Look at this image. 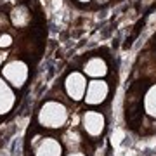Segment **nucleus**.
I'll return each instance as SVG.
<instances>
[{"label": "nucleus", "mask_w": 156, "mask_h": 156, "mask_svg": "<svg viewBox=\"0 0 156 156\" xmlns=\"http://www.w3.org/2000/svg\"><path fill=\"white\" fill-rule=\"evenodd\" d=\"M16 104V95L4 76H0V115H5Z\"/></svg>", "instance_id": "7"}, {"label": "nucleus", "mask_w": 156, "mask_h": 156, "mask_svg": "<svg viewBox=\"0 0 156 156\" xmlns=\"http://www.w3.org/2000/svg\"><path fill=\"white\" fill-rule=\"evenodd\" d=\"M5 57H7V54H5V52H0V64H2V62L5 61Z\"/></svg>", "instance_id": "13"}, {"label": "nucleus", "mask_w": 156, "mask_h": 156, "mask_svg": "<svg viewBox=\"0 0 156 156\" xmlns=\"http://www.w3.org/2000/svg\"><path fill=\"white\" fill-rule=\"evenodd\" d=\"M108 83L106 82H101V80H94L90 82L89 87H87V92H85V102L90 104V106H95V104H101L104 102L108 97Z\"/></svg>", "instance_id": "5"}, {"label": "nucleus", "mask_w": 156, "mask_h": 156, "mask_svg": "<svg viewBox=\"0 0 156 156\" xmlns=\"http://www.w3.org/2000/svg\"><path fill=\"white\" fill-rule=\"evenodd\" d=\"M30 19V16L26 14V12H23L21 9L19 11H14V14H12V21H14V24H17V26H23V24H26Z\"/></svg>", "instance_id": "10"}, {"label": "nucleus", "mask_w": 156, "mask_h": 156, "mask_svg": "<svg viewBox=\"0 0 156 156\" xmlns=\"http://www.w3.org/2000/svg\"><path fill=\"white\" fill-rule=\"evenodd\" d=\"M68 156H85V153H82V151H71Z\"/></svg>", "instance_id": "12"}, {"label": "nucleus", "mask_w": 156, "mask_h": 156, "mask_svg": "<svg viewBox=\"0 0 156 156\" xmlns=\"http://www.w3.org/2000/svg\"><path fill=\"white\" fill-rule=\"evenodd\" d=\"M106 71H108L106 64H104V61L101 57H94V59H90L85 64V73L90 75V76H104Z\"/></svg>", "instance_id": "8"}, {"label": "nucleus", "mask_w": 156, "mask_h": 156, "mask_svg": "<svg viewBox=\"0 0 156 156\" xmlns=\"http://www.w3.org/2000/svg\"><path fill=\"white\" fill-rule=\"evenodd\" d=\"M82 123H83L85 132L90 137H99L104 132V127H106V120L102 116V113L99 111H85Z\"/></svg>", "instance_id": "3"}, {"label": "nucleus", "mask_w": 156, "mask_h": 156, "mask_svg": "<svg viewBox=\"0 0 156 156\" xmlns=\"http://www.w3.org/2000/svg\"><path fill=\"white\" fill-rule=\"evenodd\" d=\"M35 156H62V146L54 137H45L37 144Z\"/></svg>", "instance_id": "6"}, {"label": "nucleus", "mask_w": 156, "mask_h": 156, "mask_svg": "<svg viewBox=\"0 0 156 156\" xmlns=\"http://www.w3.org/2000/svg\"><path fill=\"white\" fill-rule=\"evenodd\" d=\"M11 45H12L11 35H2V37H0V47H11Z\"/></svg>", "instance_id": "11"}, {"label": "nucleus", "mask_w": 156, "mask_h": 156, "mask_svg": "<svg viewBox=\"0 0 156 156\" xmlns=\"http://www.w3.org/2000/svg\"><path fill=\"white\" fill-rule=\"evenodd\" d=\"M28 75H30V71H28L26 62L17 61V59L16 61H11L9 64H5L4 69H2V76L9 82V85L16 87V89H21L23 85L26 83Z\"/></svg>", "instance_id": "2"}, {"label": "nucleus", "mask_w": 156, "mask_h": 156, "mask_svg": "<svg viewBox=\"0 0 156 156\" xmlns=\"http://www.w3.org/2000/svg\"><path fill=\"white\" fill-rule=\"evenodd\" d=\"M68 122V109L57 101H47L38 111V123L45 128H61Z\"/></svg>", "instance_id": "1"}, {"label": "nucleus", "mask_w": 156, "mask_h": 156, "mask_svg": "<svg viewBox=\"0 0 156 156\" xmlns=\"http://www.w3.org/2000/svg\"><path fill=\"white\" fill-rule=\"evenodd\" d=\"M64 89H66L68 95L73 101H80L82 97H85V92H87V80H85V76L82 73L75 71L66 78Z\"/></svg>", "instance_id": "4"}, {"label": "nucleus", "mask_w": 156, "mask_h": 156, "mask_svg": "<svg viewBox=\"0 0 156 156\" xmlns=\"http://www.w3.org/2000/svg\"><path fill=\"white\" fill-rule=\"evenodd\" d=\"M80 2H89V0H80Z\"/></svg>", "instance_id": "14"}, {"label": "nucleus", "mask_w": 156, "mask_h": 156, "mask_svg": "<svg viewBox=\"0 0 156 156\" xmlns=\"http://www.w3.org/2000/svg\"><path fill=\"white\" fill-rule=\"evenodd\" d=\"M144 109L147 115L156 118V85L154 87H151L147 90V94L144 97Z\"/></svg>", "instance_id": "9"}]
</instances>
